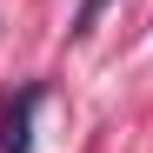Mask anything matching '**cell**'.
<instances>
[{
    "label": "cell",
    "instance_id": "cell-1",
    "mask_svg": "<svg viewBox=\"0 0 153 153\" xmlns=\"http://www.w3.org/2000/svg\"><path fill=\"white\" fill-rule=\"evenodd\" d=\"M33 107H40V87H20V100L0 120V153H33Z\"/></svg>",
    "mask_w": 153,
    "mask_h": 153
},
{
    "label": "cell",
    "instance_id": "cell-2",
    "mask_svg": "<svg viewBox=\"0 0 153 153\" xmlns=\"http://www.w3.org/2000/svg\"><path fill=\"white\" fill-rule=\"evenodd\" d=\"M107 7H113V0H80V7H73V27H67V33H73V40H87V33H93V20L107 13Z\"/></svg>",
    "mask_w": 153,
    "mask_h": 153
}]
</instances>
